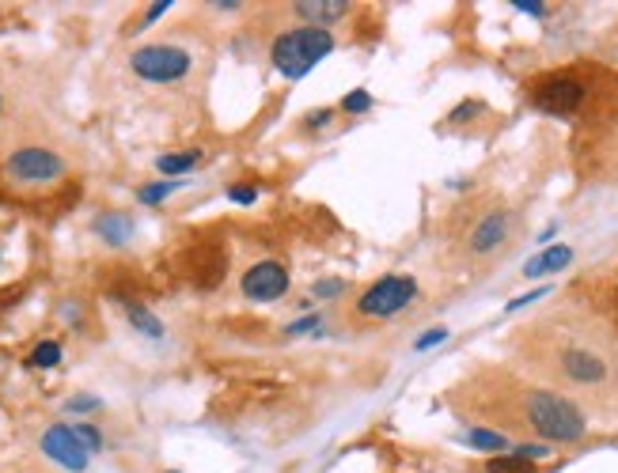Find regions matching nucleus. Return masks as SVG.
I'll use <instances>...</instances> for the list:
<instances>
[{
    "label": "nucleus",
    "mask_w": 618,
    "mask_h": 473,
    "mask_svg": "<svg viewBox=\"0 0 618 473\" xmlns=\"http://www.w3.org/2000/svg\"><path fill=\"white\" fill-rule=\"evenodd\" d=\"M512 454H519V458H546L551 454V443H524V447H512Z\"/></svg>",
    "instance_id": "obj_28"
},
{
    "label": "nucleus",
    "mask_w": 618,
    "mask_h": 473,
    "mask_svg": "<svg viewBox=\"0 0 618 473\" xmlns=\"http://www.w3.org/2000/svg\"><path fill=\"white\" fill-rule=\"evenodd\" d=\"M95 232H99L103 242H110V247H125V242L133 239V220L122 217V212H110V217L95 220Z\"/></svg>",
    "instance_id": "obj_14"
},
{
    "label": "nucleus",
    "mask_w": 618,
    "mask_h": 473,
    "mask_svg": "<svg viewBox=\"0 0 618 473\" xmlns=\"http://www.w3.org/2000/svg\"><path fill=\"white\" fill-rule=\"evenodd\" d=\"M417 292H421L417 277H410V273H387V277L372 280L368 288L357 296V307L353 311H357V319H364V322H391V319H399V314L414 304Z\"/></svg>",
    "instance_id": "obj_4"
},
{
    "label": "nucleus",
    "mask_w": 618,
    "mask_h": 473,
    "mask_svg": "<svg viewBox=\"0 0 618 473\" xmlns=\"http://www.w3.org/2000/svg\"><path fill=\"white\" fill-rule=\"evenodd\" d=\"M486 110V103H474V99H471V103H463L459 110H452V122H467V118H474V114H482Z\"/></svg>",
    "instance_id": "obj_30"
},
{
    "label": "nucleus",
    "mask_w": 618,
    "mask_h": 473,
    "mask_svg": "<svg viewBox=\"0 0 618 473\" xmlns=\"http://www.w3.org/2000/svg\"><path fill=\"white\" fill-rule=\"evenodd\" d=\"M459 443H467L474 451H489V454H509L512 443L504 432H494V428H467V432H459Z\"/></svg>",
    "instance_id": "obj_13"
},
{
    "label": "nucleus",
    "mask_w": 618,
    "mask_h": 473,
    "mask_svg": "<svg viewBox=\"0 0 618 473\" xmlns=\"http://www.w3.org/2000/svg\"><path fill=\"white\" fill-rule=\"evenodd\" d=\"M240 292L250 299V304H273L289 292V269L265 257V262H255L240 280Z\"/></svg>",
    "instance_id": "obj_8"
},
{
    "label": "nucleus",
    "mask_w": 618,
    "mask_h": 473,
    "mask_svg": "<svg viewBox=\"0 0 618 473\" xmlns=\"http://www.w3.org/2000/svg\"><path fill=\"white\" fill-rule=\"evenodd\" d=\"M167 8H171V0H156V4H148V12H145V27H148V23H156Z\"/></svg>",
    "instance_id": "obj_31"
},
{
    "label": "nucleus",
    "mask_w": 618,
    "mask_h": 473,
    "mask_svg": "<svg viewBox=\"0 0 618 473\" xmlns=\"http://www.w3.org/2000/svg\"><path fill=\"white\" fill-rule=\"evenodd\" d=\"M489 473H535V462H527V458H519V454H494L486 462Z\"/></svg>",
    "instance_id": "obj_18"
},
{
    "label": "nucleus",
    "mask_w": 618,
    "mask_h": 473,
    "mask_svg": "<svg viewBox=\"0 0 618 473\" xmlns=\"http://www.w3.org/2000/svg\"><path fill=\"white\" fill-rule=\"evenodd\" d=\"M551 375L558 382L581 386V390H599L614 379V364L603 352L599 341L584 337V334H561L551 337Z\"/></svg>",
    "instance_id": "obj_2"
},
{
    "label": "nucleus",
    "mask_w": 618,
    "mask_h": 473,
    "mask_svg": "<svg viewBox=\"0 0 618 473\" xmlns=\"http://www.w3.org/2000/svg\"><path fill=\"white\" fill-rule=\"evenodd\" d=\"M342 292H345V280H334V277H330V280H319L315 288H312L315 299H338Z\"/></svg>",
    "instance_id": "obj_26"
},
{
    "label": "nucleus",
    "mask_w": 618,
    "mask_h": 473,
    "mask_svg": "<svg viewBox=\"0 0 618 473\" xmlns=\"http://www.w3.org/2000/svg\"><path fill=\"white\" fill-rule=\"evenodd\" d=\"M228 201H235V205H255V201H258V185L235 182V185H228Z\"/></svg>",
    "instance_id": "obj_24"
},
{
    "label": "nucleus",
    "mask_w": 618,
    "mask_h": 473,
    "mask_svg": "<svg viewBox=\"0 0 618 473\" xmlns=\"http://www.w3.org/2000/svg\"><path fill=\"white\" fill-rule=\"evenodd\" d=\"M509 235H512V212L494 209V212H486V217L474 220L471 235H467V250H471L474 257H489V254L504 250Z\"/></svg>",
    "instance_id": "obj_9"
},
{
    "label": "nucleus",
    "mask_w": 618,
    "mask_h": 473,
    "mask_svg": "<svg viewBox=\"0 0 618 473\" xmlns=\"http://www.w3.org/2000/svg\"><path fill=\"white\" fill-rule=\"evenodd\" d=\"M175 190H182V182H178V178L148 182V185H140V190H137V201H140V205H163V201L171 197Z\"/></svg>",
    "instance_id": "obj_17"
},
{
    "label": "nucleus",
    "mask_w": 618,
    "mask_h": 473,
    "mask_svg": "<svg viewBox=\"0 0 618 473\" xmlns=\"http://www.w3.org/2000/svg\"><path fill=\"white\" fill-rule=\"evenodd\" d=\"M130 68L133 76L148 83H178L190 76L194 57L182 46H171V42H152V46H140L130 53Z\"/></svg>",
    "instance_id": "obj_5"
},
{
    "label": "nucleus",
    "mask_w": 618,
    "mask_h": 473,
    "mask_svg": "<svg viewBox=\"0 0 618 473\" xmlns=\"http://www.w3.org/2000/svg\"><path fill=\"white\" fill-rule=\"evenodd\" d=\"M38 443H42V454H46L50 462H58L61 469H68V473H83L91 466V451L76 439L73 424H50Z\"/></svg>",
    "instance_id": "obj_7"
},
{
    "label": "nucleus",
    "mask_w": 618,
    "mask_h": 473,
    "mask_svg": "<svg viewBox=\"0 0 618 473\" xmlns=\"http://www.w3.org/2000/svg\"><path fill=\"white\" fill-rule=\"evenodd\" d=\"M167 473H178V469H167Z\"/></svg>",
    "instance_id": "obj_35"
},
{
    "label": "nucleus",
    "mask_w": 618,
    "mask_h": 473,
    "mask_svg": "<svg viewBox=\"0 0 618 473\" xmlns=\"http://www.w3.org/2000/svg\"><path fill=\"white\" fill-rule=\"evenodd\" d=\"M125 319H130V326L137 329V334H145L148 341H163V334H167L163 322L140 304H125Z\"/></svg>",
    "instance_id": "obj_15"
},
{
    "label": "nucleus",
    "mask_w": 618,
    "mask_h": 473,
    "mask_svg": "<svg viewBox=\"0 0 618 473\" xmlns=\"http://www.w3.org/2000/svg\"><path fill=\"white\" fill-rule=\"evenodd\" d=\"M349 0H297L292 12H297V20H304V27H322V31H330V23H338L349 16Z\"/></svg>",
    "instance_id": "obj_11"
},
{
    "label": "nucleus",
    "mask_w": 618,
    "mask_h": 473,
    "mask_svg": "<svg viewBox=\"0 0 618 473\" xmlns=\"http://www.w3.org/2000/svg\"><path fill=\"white\" fill-rule=\"evenodd\" d=\"M73 432H76V439H80L91 454H95V451H103V432H99L95 424H73Z\"/></svg>",
    "instance_id": "obj_20"
},
{
    "label": "nucleus",
    "mask_w": 618,
    "mask_h": 473,
    "mask_svg": "<svg viewBox=\"0 0 618 473\" xmlns=\"http://www.w3.org/2000/svg\"><path fill=\"white\" fill-rule=\"evenodd\" d=\"M516 12H524V16H546V4L543 0H512Z\"/></svg>",
    "instance_id": "obj_29"
},
{
    "label": "nucleus",
    "mask_w": 618,
    "mask_h": 473,
    "mask_svg": "<svg viewBox=\"0 0 618 473\" xmlns=\"http://www.w3.org/2000/svg\"><path fill=\"white\" fill-rule=\"evenodd\" d=\"M99 406H103V401L95 398V394H76V398H68V401H65V409H68V413H95Z\"/></svg>",
    "instance_id": "obj_25"
},
{
    "label": "nucleus",
    "mask_w": 618,
    "mask_h": 473,
    "mask_svg": "<svg viewBox=\"0 0 618 473\" xmlns=\"http://www.w3.org/2000/svg\"><path fill=\"white\" fill-rule=\"evenodd\" d=\"M209 8H217V12H235V8H243L240 0H217V4H209Z\"/></svg>",
    "instance_id": "obj_33"
},
{
    "label": "nucleus",
    "mask_w": 618,
    "mask_h": 473,
    "mask_svg": "<svg viewBox=\"0 0 618 473\" xmlns=\"http://www.w3.org/2000/svg\"><path fill=\"white\" fill-rule=\"evenodd\" d=\"M61 364V341H38L35 352L27 356V367H58Z\"/></svg>",
    "instance_id": "obj_19"
},
{
    "label": "nucleus",
    "mask_w": 618,
    "mask_h": 473,
    "mask_svg": "<svg viewBox=\"0 0 618 473\" xmlns=\"http://www.w3.org/2000/svg\"><path fill=\"white\" fill-rule=\"evenodd\" d=\"M319 322H322V314H319V311H315V314H304V319H297V322H289V329H285V334H289V337L319 334Z\"/></svg>",
    "instance_id": "obj_23"
},
{
    "label": "nucleus",
    "mask_w": 618,
    "mask_h": 473,
    "mask_svg": "<svg viewBox=\"0 0 618 473\" xmlns=\"http://www.w3.org/2000/svg\"><path fill=\"white\" fill-rule=\"evenodd\" d=\"M334 53V35L322 31V27H289L281 31L270 46V61L281 76L289 80H304L312 68L322 61V57Z\"/></svg>",
    "instance_id": "obj_3"
},
{
    "label": "nucleus",
    "mask_w": 618,
    "mask_h": 473,
    "mask_svg": "<svg viewBox=\"0 0 618 473\" xmlns=\"http://www.w3.org/2000/svg\"><path fill=\"white\" fill-rule=\"evenodd\" d=\"M342 110H345V114H364V110H372V91H364V88L349 91V95L342 99Z\"/></svg>",
    "instance_id": "obj_21"
},
{
    "label": "nucleus",
    "mask_w": 618,
    "mask_h": 473,
    "mask_svg": "<svg viewBox=\"0 0 618 473\" xmlns=\"http://www.w3.org/2000/svg\"><path fill=\"white\" fill-rule=\"evenodd\" d=\"M4 170L16 185H50V182H58L65 175V160L58 152L31 145V148L12 152L4 160Z\"/></svg>",
    "instance_id": "obj_6"
},
{
    "label": "nucleus",
    "mask_w": 618,
    "mask_h": 473,
    "mask_svg": "<svg viewBox=\"0 0 618 473\" xmlns=\"http://www.w3.org/2000/svg\"><path fill=\"white\" fill-rule=\"evenodd\" d=\"M440 341H448V326H432L414 341V352H429V349H437Z\"/></svg>",
    "instance_id": "obj_22"
},
{
    "label": "nucleus",
    "mask_w": 618,
    "mask_h": 473,
    "mask_svg": "<svg viewBox=\"0 0 618 473\" xmlns=\"http://www.w3.org/2000/svg\"><path fill=\"white\" fill-rule=\"evenodd\" d=\"M573 257H577V250L566 247V242H558V247H546V250H539L535 257H527V262H524V277L535 280V277L561 273V269L573 265Z\"/></svg>",
    "instance_id": "obj_12"
},
{
    "label": "nucleus",
    "mask_w": 618,
    "mask_h": 473,
    "mask_svg": "<svg viewBox=\"0 0 618 473\" xmlns=\"http://www.w3.org/2000/svg\"><path fill=\"white\" fill-rule=\"evenodd\" d=\"M202 160H205V155L198 148H194V152H167V155H160V160H156V167H160L163 178H178V175H186V170L202 167Z\"/></svg>",
    "instance_id": "obj_16"
},
{
    "label": "nucleus",
    "mask_w": 618,
    "mask_h": 473,
    "mask_svg": "<svg viewBox=\"0 0 618 473\" xmlns=\"http://www.w3.org/2000/svg\"><path fill=\"white\" fill-rule=\"evenodd\" d=\"M516 413L519 424L543 443H581L588 432V421L577 409V401L554 390H524L516 398Z\"/></svg>",
    "instance_id": "obj_1"
},
{
    "label": "nucleus",
    "mask_w": 618,
    "mask_h": 473,
    "mask_svg": "<svg viewBox=\"0 0 618 473\" xmlns=\"http://www.w3.org/2000/svg\"><path fill=\"white\" fill-rule=\"evenodd\" d=\"M330 118H334L330 110H312V114H307V118H304V125H327Z\"/></svg>",
    "instance_id": "obj_32"
},
{
    "label": "nucleus",
    "mask_w": 618,
    "mask_h": 473,
    "mask_svg": "<svg viewBox=\"0 0 618 473\" xmlns=\"http://www.w3.org/2000/svg\"><path fill=\"white\" fill-rule=\"evenodd\" d=\"M0 110H4V95H0Z\"/></svg>",
    "instance_id": "obj_34"
},
{
    "label": "nucleus",
    "mask_w": 618,
    "mask_h": 473,
    "mask_svg": "<svg viewBox=\"0 0 618 473\" xmlns=\"http://www.w3.org/2000/svg\"><path fill=\"white\" fill-rule=\"evenodd\" d=\"M546 292H551V284H543V288H535V292H524V296L509 299V307H504V311H524V307H531V304H539Z\"/></svg>",
    "instance_id": "obj_27"
},
{
    "label": "nucleus",
    "mask_w": 618,
    "mask_h": 473,
    "mask_svg": "<svg viewBox=\"0 0 618 473\" xmlns=\"http://www.w3.org/2000/svg\"><path fill=\"white\" fill-rule=\"evenodd\" d=\"M535 103L546 110V114H558V118H566V114H573L581 103H584V88L577 80H569V76H554V80H546L543 88L535 91Z\"/></svg>",
    "instance_id": "obj_10"
}]
</instances>
